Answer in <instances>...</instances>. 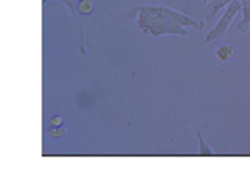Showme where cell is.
<instances>
[{"label":"cell","mask_w":250,"mask_h":188,"mask_svg":"<svg viewBox=\"0 0 250 188\" xmlns=\"http://www.w3.org/2000/svg\"><path fill=\"white\" fill-rule=\"evenodd\" d=\"M198 146H200V155H205V157H213L215 155V151H210V146L205 142L202 134H198Z\"/></svg>","instance_id":"8"},{"label":"cell","mask_w":250,"mask_h":188,"mask_svg":"<svg viewBox=\"0 0 250 188\" xmlns=\"http://www.w3.org/2000/svg\"><path fill=\"white\" fill-rule=\"evenodd\" d=\"M136 19H138V27L152 38L167 36V34H171V36H186L188 34L186 27L179 25V23L173 21L171 17H156V15H150V13H138Z\"/></svg>","instance_id":"1"},{"label":"cell","mask_w":250,"mask_h":188,"mask_svg":"<svg viewBox=\"0 0 250 188\" xmlns=\"http://www.w3.org/2000/svg\"><path fill=\"white\" fill-rule=\"evenodd\" d=\"M138 13H150V15H156V17H171L173 21H177L179 25H188V27H196V29H205V23L202 21H194L192 17L188 15H182L177 11H171V9H165V6H131L127 11V17L134 19Z\"/></svg>","instance_id":"2"},{"label":"cell","mask_w":250,"mask_h":188,"mask_svg":"<svg viewBox=\"0 0 250 188\" xmlns=\"http://www.w3.org/2000/svg\"><path fill=\"white\" fill-rule=\"evenodd\" d=\"M46 134H48V138H52V140H59V138L65 136V128H62V125H48V128H46Z\"/></svg>","instance_id":"6"},{"label":"cell","mask_w":250,"mask_h":188,"mask_svg":"<svg viewBox=\"0 0 250 188\" xmlns=\"http://www.w3.org/2000/svg\"><path fill=\"white\" fill-rule=\"evenodd\" d=\"M238 11H242V0H233L231 4H228V9H225V13L219 17V21H217V25L208 31V34L205 36V42L208 44V42H213V40H217V38H221L225 31L229 29V25H231V19L236 17V13Z\"/></svg>","instance_id":"3"},{"label":"cell","mask_w":250,"mask_h":188,"mask_svg":"<svg viewBox=\"0 0 250 188\" xmlns=\"http://www.w3.org/2000/svg\"><path fill=\"white\" fill-rule=\"evenodd\" d=\"M48 2H52V0H44V4H48ZM59 2H62L69 9V13H71V17H73V21L77 19V4H75V0H59Z\"/></svg>","instance_id":"7"},{"label":"cell","mask_w":250,"mask_h":188,"mask_svg":"<svg viewBox=\"0 0 250 188\" xmlns=\"http://www.w3.org/2000/svg\"><path fill=\"white\" fill-rule=\"evenodd\" d=\"M236 27H238V31H242V34H248V29H250V0H242V19Z\"/></svg>","instance_id":"4"},{"label":"cell","mask_w":250,"mask_h":188,"mask_svg":"<svg viewBox=\"0 0 250 188\" xmlns=\"http://www.w3.org/2000/svg\"><path fill=\"white\" fill-rule=\"evenodd\" d=\"M215 57H217V61H229V59L233 57V48H231L229 44H221V46H217Z\"/></svg>","instance_id":"5"},{"label":"cell","mask_w":250,"mask_h":188,"mask_svg":"<svg viewBox=\"0 0 250 188\" xmlns=\"http://www.w3.org/2000/svg\"><path fill=\"white\" fill-rule=\"evenodd\" d=\"M77 2H80V0H75V4H77Z\"/></svg>","instance_id":"10"},{"label":"cell","mask_w":250,"mask_h":188,"mask_svg":"<svg viewBox=\"0 0 250 188\" xmlns=\"http://www.w3.org/2000/svg\"><path fill=\"white\" fill-rule=\"evenodd\" d=\"M48 125H62V117L61 115H52L48 119Z\"/></svg>","instance_id":"9"}]
</instances>
